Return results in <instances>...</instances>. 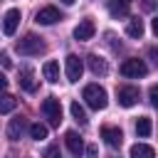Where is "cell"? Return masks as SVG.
<instances>
[{
	"instance_id": "1",
	"label": "cell",
	"mask_w": 158,
	"mask_h": 158,
	"mask_svg": "<svg viewBox=\"0 0 158 158\" xmlns=\"http://www.w3.org/2000/svg\"><path fill=\"white\" fill-rule=\"evenodd\" d=\"M81 99H84L86 106H91L94 111H101V109H106V104H109L106 89L99 86V84H86L84 91H81Z\"/></svg>"
},
{
	"instance_id": "2",
	"label": "cell",
	"mask_w": 158,
	"mask_h": 158,
	"mask_svg": "<svg viewBox=\"0 0 158 158\" xmlns=\"http://www.w3.org/2000/svg\"><path fill=\"white\" fill-rule=\"evenodd\" d=\"M15 49L22 54V57H35V54H42L44 52V42H42V37H37V35H25L22 40H17L15 42Z\"/></svg>"
},
{
	"instance_id": "3",
	"label": "cell",
	"mask_w": 158,
	"mask_h": 158,
	"mask_svg": "<svg viewBox=\"0 0 158 158\" xmlns=\"http://www.w3.org/2000/svg\"><path fill=\"white\" fill-rule=\"evenodd\" d=\"M42 114L52 126H59L62 123V104H59V99L57 96H47L42 101Z\"/></svg>"
},
{
	"instance_id": "4",
	"label": "cell",
	"mask_w": 158,
	"mask_h": 158,
	"mask_svg": "<svg viewBox=\"0 0 158 158\" xmlns=\"http://www.w3.org/2000/svg\"><path fill=\"white\" fill-rule=\"evenodd\" d=\"M121 74L128 77V79H138V77H146V74H148V67H146L143 59L131 57V59H123V64H121Z\"/></svg>"
},
{
	"instance_id": "5",
	"label": "cell",
	"mask_w": 158,
	"mask_h": 158,
	"mask_svg": "<svg viewBox=\"0 0 158 158\" xmlns=\"http://www.w3.org/2000/svg\"><path fill=\"white\" fill-rule=\"evenodd\" d=\"M64 72H67V81H79L81 79V72H84V64L77 54H67L64 59Z\"/></svg>"
},
{
	"instance_id": "6",
	"label": "cell",
	"mask_w": 158,
	"mask_h": 158,
	"mask_svg": "<svg viewBox=\"0 0 158 158\" xmlns=\"http://www.w3.org/2000/svg\"><path fill=\"white\" fill-rule=\"evenodd\" d=\"M59 20H62V12H59L54 5L40 7L37 15H35V22H40V25H54V22H59Z\"/></svg>"
},
{
	"instance_id": "7",
	"label": "cell",
	"mask_w": 158,
	"mask_h": 158,
	"mask_svg": "<svg viewBox=\"0 0 158 158\" xmlns=\"http://www.w3.org/2000/svg\"><path fill=\"white\" fill-rule=\"evenodd\" d=\"M17 25H20V10H17V7H10V10L5 12V17H2V32H5L7 37H12L15 30H17Z\"/></svg>"
},
{
	"instance_id": "8",
	"label": "cell",
	"mask_w": 158,
	"mask_h": 158,
	"mask_svg": "<svg viewBox=\"0 0 158 158\" xmlns=\"http://www.w3.org/2000/svg\"><path fill=\"white\" fill-rule=\"evenodd\" d=\"M101 138H104L111 148H121V143H123V133H121V128H116V126H104V128H101Z\"/></svg>"
},
{
	"instance_id": "9",
	"label": "cell",
	"mask_w": 158,
	"mask_h": 158,
	"mask_svg": "<svg viewBox=\"0 0 158 158\" xmlns=\"http://www.w3.org/2000/svg\"><path fill=\"white\" fill-rule=\"evenodd\" d=\"M64 143H67V151L72 156H81L84 153V141H81V136L77 131H67L64 133Z\"/></svg>"
},
{
	"instance_id": "10",
	"label": "cell",
	"mask_w": 158,
	"mask_h": 158,
	"mask_svg": "<svg viewBox=\"0 0 158 158\" xmlns=\"http://www.w3.org/2000/svg\"><path fill=\"white\" fill-rule=\"evenodd\" d=\"M94 32H96V25H94V20H81V22L74 27V37H77L79 42H86V40H91V37H94Z\"/></svg>"
},
{
	"instance_id": "11",
	"label": "cell",
	"mask_w": 158,
	"mask_h": 158,
	"mask_svg": "<svg viewBox=\"0 0 158 158\" xmlns=\"http://www.w3.org/2000/svg\"><path fill=\"white\" fill-rule=\"evenodd\" d=\"M116 96H118V104L121 106H133L138 101V89L136 86H118L116 89Z\"/></svg>"
},
{
	"instance_id": "12",
	"label": "cell",
	"mask_w": 158,
	"mask_h": 158,
	"mask_svg": "<svg viewBox=\"0 0 158 158\" xmlns=\"http://www.w3.org/2000/svg\"><path fill=\"white\" fill-rule=\"evenodd\" d=\"M17 81H20V86H22L25 91H30V94L37 91V79H35V72H32L30 67H22V69H20V79H17Z\"/></svg>"
},
{
	"instance_id": "13",
	"label": "cell",
	"mask_w": 158,
	"mask_h": 158,
	"mask_svg": "<svg viewBox=\"0 0 158 158\" xmlns=\"http://www.w3.org/2000/svg\"><path fill=\"white\" fill-rule=\"evenodd\" d=\"M25 128H27V121H25L22 116H15V118L7 123V138H10V141H20V136H22Z\"/></svg>"
},
{
	"instance_id": "14",
	"label": "cell",
	"mask_w": 158,
	"mask_h": 158,
	"mask_svg": "<svg viewBox=\"0 0 158 158\" xmlns=\"http://www.w3.org/2000/svg\"><path fill=\"white\" fill-rule=\"evenodd\" d=\"M86 64H89V69H91L96 77L109 74V64H106V59H101L99 54H89V57H86Z\"/></svg>"
},
{
	"instance_id": "15",
	"label": "cell",
	"mask_w": 158,
	"mask_h": 158,
	"mask_svg": "<svg viewBox=\"0 0 158 158\" xmlns=\"http://www.w3.org/2000/svg\"><path fill=\"white\" fill-rule=\"evenodd\" d=\"M128 10H131V0H109V12H111V17H126L128 15Z\"/></svg>"
},
{
	"instance_id": "16",
	"label": "cell",
	"mask_w": 158,
	"mask_h": 158,
	"mask_svg": "<svg viewBox=\"0 0 158 158\" xmlns=\"http://www.w3.org/2000/svg\"><path fill=\"white\" fill-rule=\"evenodd\" d=\"M126 35L133 37V40H141L143 37V20L141 17H131L128 25H126Z\"/></svg>"
},
{
	"instance_id": "17",
	"label": "cell",
	"mask_w": 158,
	"mask_h": 158,
	"mask_svg": "<svg viewBox=\"0 0 158 158\" xmlns=\"http://www.w3.org/2000/svg\"><path fill=\"white\" fill-rule=\"evenodd\" d=\"M42 74H44V79L47 81H59V64L54 62V59H49V62H44L42 64Z\"/></svg>"
},
{
	"instance_id": "18",
	"label": "cell",
	"mask_w": 158,
	"mask_h": 158,
	"mask_svg": "<svg viewBox=\"0 0 158 158\" xmlns=\"http://www.w3.org/2000/svg\"><path fill=\"white\" fill-rule=\"evenodd\" d=\"M153 156H156L153 146H146V143H136V146H131V158H153Z\"/></svg>"
},
{
	"instance_id": "19",
	"label": "cell",
	"mask_w": 158,
	"mask_h": 158,
	"mask_svg": "<svg viewBox=\"0 0 158 158\" xmlns=\"http://www.w3.org/2000/svg\"><path fill=\"white\" fill-rule=\"evenodd\" d=\"M151 131H153V121H151L148 116H141V118L136 121V133H138L141 138H148Z\"/></svg>"
},
{
	"instance_id": "20",
	"label": "cell",
	"mask_w": 158,
	"mask_h": 158,
	"mask_svg": "<svg viewBox=\"0 0 158 158\" xmlns=\"http://www.w3.org/2000/svg\"><path fill=\"white\" fill-rule=\"evenodd\" d=\"M15 106H17V99H15L12 94H5V91H0V114H10Z\"/></svg>"
},
{
	"instance_id": "21",
	"label": "cell",
	"mask_w": 158,
	"mask_h": 158,
	"mask_svg": "<svg viewBox=\"0 0 158 158\" xmlns=\"http://www.w3.org/2000/svg\"><path fill=\"white\" fill-rule=\"evenodd\" d=\"M30 136H32L35 141H44V138H47V126L40 123V121L32 123V126H30Z\"/></svg>"
},
{
	"instance_id": "22",
	"label": "cell",
	"mask_w": 158,
	"mask_h": 158,
	"mask_svg": "<svg viewBox=\"0 0 158 158\" xmlns=\"http://www.w3.org/2000/svg\"><path fill=\"white\" fill-rule=\"evenodd\" d=\"M69 111H72V116H74V121H79V123H86V114H84V109L79 106V101H72V106H69Z\"/></svg>"
},
{
	"instance_id": "23",
	"label": "cell",
	"mask_w": 158,
	"mask_h": 158,
	"mask_svg": "<svg viewBox=\"0 0 158 158\" xmlns=\"http://www.w3.org/2000/svg\"><path fill=\"white\" fill-rule=\"evenodd\" d=\"M148 96H151V104L156 106V104H158V86H156V84L151 86V91H148Z\"/></svg>"
},
{
	"instance_id": "24",
	"label": "cell",
	"mask_w": 158,
	"mask_h": 158,
	"mask_svg": "<svg viewBox=\"0 0 158 158\" xmlns=\"http://www.w3.org/2000/svg\"><path fill=\"white\" fill-rule=\"evenodd\" d=\"M0 62H2V67H12V62H10V57H7L5 52L0 54Z\"/></svg>"
},
{
	"instance_id": "25",
	"label": "cell",
	"mask_w": 158,
	"mask_h": 158,
	"mask_svg": "<svg viewBox=\"0 0 158 158\" xmlns=\"http://www.w3.org/2000/svg\"><path fill=\"white\" fill-rule=\"evenodd\" d=\"M7 89V79H5V74H0V91H5Z\"/></svg>"
},
{
	"instance_id": "26",
	"label": "cell",
	"mask_w": 158,
	"mask_h": 158,
	"mask_svg": "<svg viewBox=\"0 0 158 158\" xmlns=\"http://www.w3.org/2000/svg\"><path fill=\"white\" fill-rule=\"evenodd\" d=\"M62 2H64V5H74V0H62Z\"/></svg>"
},
{
	"instance_id": "27",
	"label": "cell",
	"mask_w": 158,
	"mask_h": 158,
	"mask_svg": "<svg viewBox=\"0 0 158 158\" xmlns=\"http://www.w3.org/2000/svg\"><path fill=\"white\" fill-rule=\"evenodd\" d=\"M0 2H2V0H0Z\"/></svg>"
}]
</instances>
